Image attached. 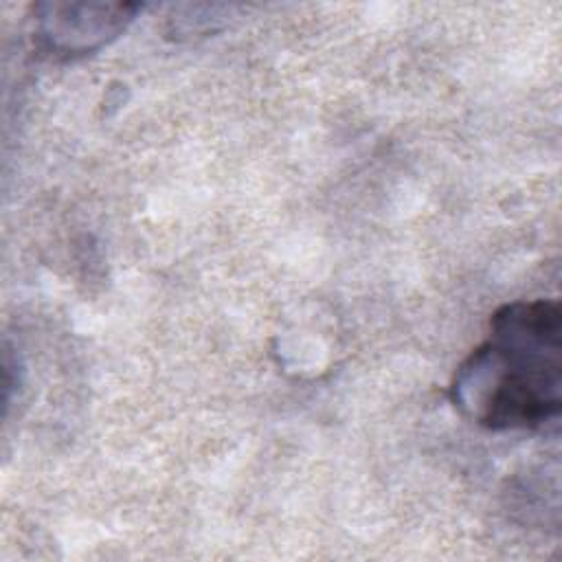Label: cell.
I'll list each match as a JSON object with an SVG mask.
<instances>
[{"label": "cell", "instance_id": "2", "mask_svg": "<svg viewBox=\"0 0 562 562\" xmlns=\"http://www.w3.org/2000/svg\"><path fill=\"white\" fill-rule=\"evenodd\" d=\"M136 9L121 2H48L40 4V24L50 48L79 55L116 37Z\"/></svg>", "mask_w": 562, "mask_h": 562}, {"label": "cell", "instance_id": "1", "mask_svg": "<svg viewBox=\"0 0 562 562\" xmlns=\"http://www.w3.org/2000/svg\"><path fill=\"white\" fill-rule=\"evenodd\" d=\"M562 312L555 301H516L494 312L490 338L459 367L457 406L490 430L536 428L562 404Z\"/></svg>", "mask_w": 562, "mask_h": 562}]
</instances>
